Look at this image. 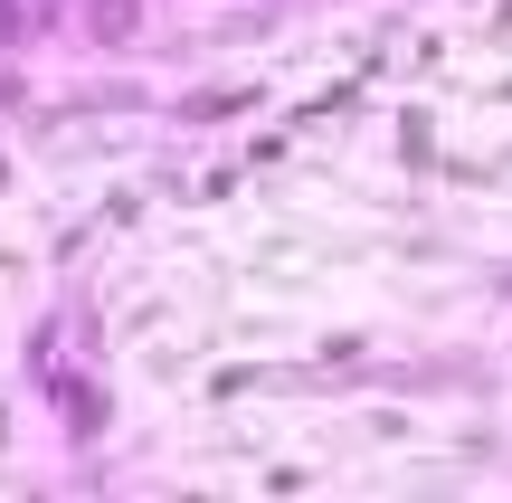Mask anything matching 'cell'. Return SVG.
Masks as SVG:
<instances>
[{"mask_svg": "<svg viewBox=\"0 0 512 503\" xmlns=\"http://www.w3.org/2000/svg\"><path fill=\"white\" fill-rule=\"evenodd\" d=\"M67 418H76V437H95V428H105V390H86V380H67Z\"/></svg>", "mask_w": 512, "mask_h": 503, "instance_id": "6da1fadb", "label": "cell"}, {"mask_svg": "<svg viewBox=\"0 0 512 503\" xmlns=\"http://www.w3.org/2000/svg\"><path fill=\"white\" fill-rule=\"evenodd\" d=\"M86 19H95V38H124L133 29V0H86Z\"/></svg>", "mask_w": 512, "mask_h": 503, "instance_id": "7a4b0ae2", "label": "cell"}, {"mask_svg": "<svg viewBox=\"0 0 512 503\" xmlns=\"http://www.w3.org/2000/svg\"><path fill=\"white\" fill-rule=\"evenodd\" d=\"M0 437H10V418H0Z\"/></svg>", "mask_w": 512, "mask_h": 503, "instance_id": "3957f363", "label": "cell"}]
</instances>
